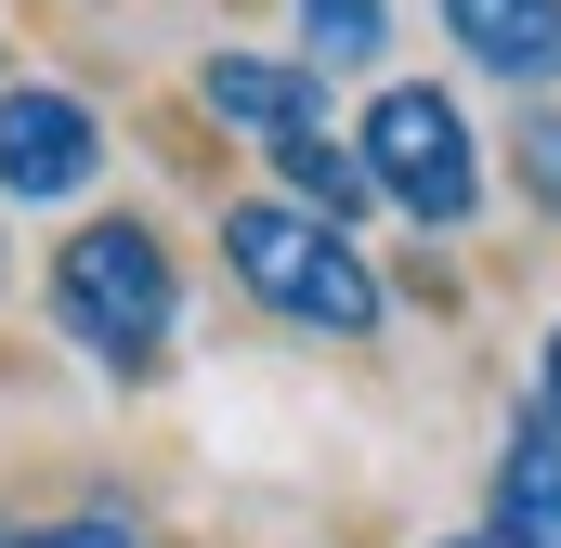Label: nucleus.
<instances>
[{
  "label": "nucleus",
  "instance_id": "f257e3e1",
  "mask_svg": "<svg viewBox=\"0 0 561 548\" xmlns=\"http://www.w3.org/2000/svg\"><path fill=\"white\" fill-rule=\"evenodd\" d=\"M53 327H66L105 379H157V366L183 353V262H170V236L131 222V209L79 222V236L53 249Z\"/></svg>",
  "mask_w": 561,
  "mask_h": 548
},
{
  "label": "nucleus",
  "instance_id": "f03ea898",
  "mask_svg": "<svg viewBox=\"0 0 561 548\" xmlns=\"http://www.w3.org/2000/svg\"><path fill=\"white\" fill-rule=\"evenodd\" d=\"M222 274H236V287H249L275 327H300V340H379V327H392V287H379V262H366L340 222L287 209L275 183L222 209Z\"/></svg>",
  "mask_w": 561,
  "mask_h": 548
},
{
  "label": "nucleus",
  "instance_id": "7ed1b4c3",
  "mask_svg": "<svg viewBox=\"0 0 561 548\" xmlns=\"http://www.w3.org/2000/svg\"><path fill=\"white\" fill-rule=\"evenodd\" d=\"M353 157H366V183H379L419 236H470V222H483V144H470V118H457L444 79H379Z\"/></svg>",
  "mask_w": 561,
  "mask_h": 548
},
{
  "label": "nucleus",
  "instance_id": "20e7f679",
  "mask_svg": "<svg viewBox=\"0 0 561 548\" xmlns=\"http://www.w3.org/2000/svg\"><path fill=\"white\" fill-rule=\"evenodd\" d=\"M92 183H105V118H92L66 79H13V92H0V196L66 209V196H92Z\"/></svg>",
  "mask_w": 561,
  "mask_h": 548
},
{
  "label": "nucleus",
  "instance_id": "39448f33",
  "mask_svg": "<svg viewBox=\"0 0 561 548\" xmlns=\"http://www.w3.org/2000/svg\"><path fill=\"white\" fill-rule=\"evenodd\" d=\"M196 105H209L236 144H262V157H287V144L327 132V79H313L300 53H209V66H196Z\"/></svg>",
  "mask_w": 561,
  "mask_h": 548
},
{
  "label": "nucleus",
  "instance_id": "423d86ee",
  "mask_svg": "<svg viewBox=\"0 0 561 548\" xmlns=\"http://www.w3.org/2000/svg\"><path fill=\"white\" fill-rule=\"evenodd\" d=\"M431 13H444L457 66H483L510 92H549L561 79V0H431Z\"/></svg>",
  "mask_w": 561,
  "mask_h": 548
},
{
  "label": "nucleus",
  "instance_id": "0eeeda50",
  "mask_svg": "<svg viewBox=\"0 0 561 548\" xmlns=\"http://www.w3.org/2000/svg\"><path fill=\"white\" fill-rule=\"evenodd\" d=\"M483 536L496 548H561V431L536 406L510 418V444H496V510H483Z\"/></svg>",
  "mask_w": 561,
  "mask_h": 548
},
{
  "label": "nucleus",
  "instance_id": "6e6552de",
  "mask_svg": "<svg viewBox=\"0 0 561 548\" xmlns=\"http://www.w3.org/2000/svg\"><path fill=\"white\" fill-rule=\"evenodd\" d=\"M275 196H287V209H313V222H340V236H353V222L379 209V183H366V157H353L340 132L287 144V157H275Z\"/></svg>",
  "mask_w": 561,
  "mask_h": 548
},
{
  "label": "nucleus",
  "instance_id": "1a4fd4ad",
  "mask_svg": "<svg viewBox=\"0 0 561 548\" xmlns=\"http://www.w3.org/2000/svg\"><path fill=\"white\" fill-rule=\"evenodd\" d=\"M287 13H300V66H313V79L392 53V0H287Z\"/></svg>",
  "mask_w": 561,
  "mask_h": 548
},
{
  "label": "nucleus",
  "instance_id": "9d476101",
  "mask_svg": "<svg viewBox=\"0 0 561 548\" xmlns=\"http://www.w3.org/2000/svg\"><path fill=\"white\" fill-rule=\"evenodd\" d=\"M510 183H523L536 222H561V105H523L510 118Z\"/></svg>",
  "mask_w": 561,
  "mask_h": 548
},
{
  "label": "nucleus",
  "instance_id": "9b49d317",
  "mask_svg": "<svg viewBox=\"0 0 561 548\" xmlns=\"http://www.w3.org/2000/svg\"><path fill=\"white\" fill-rule=\"evenodd\" d=\"M13 548H144L118 510H79V523H39V536H13Z\"/></svg>",
  "mask_w": 561,
  "mask_h": 548
},
{
  "label": "nucleus",
  "instance_id": "f8f14e48",
  "mask_svg": "<svg viewBox=\"0 0 561 548\" xmlns=\"http://www.w3.org/2000/svg\"><path fill=\"white\" fill-rule=\"evenodd\" d=\"M536 418H549V431H561V327H549V340H536Z\"/></svg>",
  "mask_w": 561,
  "mask_h": 548
},
{
  "label": "nucleus",
  "instance_id": "ddd939ff",
  "mask_svg": "<svg viewBox=\"0 0 561 548\" xmlns=\"http://www.w3.org/2000/svg\"><path fill=\"white\" fill-rule=\"evenodd\" d=\"M431 548H496V536H431Z\"/></svg>",
  "mask_w": 561,
  "mask_h": 548
},
{
  "label": "nucleus",
  "instance_id": "4468645a",
  "mask_svg": "<svg viewBox=\"0 0 561 548\" xmlns=\"http://www.w3.org/2000/svg\"><path fill=\"white\" fill-rule=\"evenodd\" d=\"M0 287H13V236H0Z\"/></svg>",
  "mask_w": 561,
  "mask_h": 548
},
{
  "label": "nucleus",
  "instance_id": "2eb2a0df",
  "mask_svg": "<svg viewBox=\"0 0 561 548\" xmlns=\"http://www.w3.org/2000/svg\"><path fill=\"white\" fill-rule=\"evenodd\" d=\"M0 548H13V523H0Z\"/></svg>",
  "mask_w": 561,
  "mask_h": 548
}]
</instances>
